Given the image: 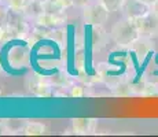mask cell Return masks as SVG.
<instances>
[{
  "mask_svg": "<svg viewBox=\"0 0 158 137\" xmlns=\"http://www.w3.org/2000/svg\"><path fill=\"white\" fill-rule=\"evenodd\" d=\"M139 36L140 34L136 29L135 22L129 18H124V19L115 22L110 32V37L120 47H129Z\"/></svg>",
  "mask_w": 158,
  "mask_h": 137,
  "instance_id": "6da1fadb",
  "label": "cell"
},
{
  "mask_svg": "<svg viewBox=\"0 0 158 137\" xmlns=\"http://www.w3.org/2000/svg\"><path fill=\"white\" fill-rule=\"evenodd\" d=\"M109 14L110 13L106 10V7L98 0L83 8V21L91 26L103 25L109 19Z\"/></svg>",
  "mask_w": 158,
  "mask_h": 137,
  "instance_id": "7a4b0ae2",
  "label": "cell"
},
{
  "mask_svg": "<svg viewBox=\"0 0 158 137\" xmlns=\"http://www.w3.org/2000/svg\"><path fill=\"white\" fill-rule=\"evenodd\" d=\"M132 21L135 22V26L140 36L150 38L158 37V15L154 14L151 10L147 14L142 15L140 18H136Z\"/></svg>",
  "mask_w": 158,
  "mask_h": 137,
  "instance_id": "3957f363",
  "label": "cell"
},
{
  "mask_svg": "<svg viewBox=\"0 0 158 137\" xmlns=\"http://www.w3.org/2000/svg\"><path fill=\"white\" fill-rule=\"evenodd\" d=\"M13 15L8 18L7 26L10 29L11 36L14 37H28L29 33V25L26 23V18L23 17L22 13H17V11H11Z\"/></svg>",
  "mask_w": 158,
  "mask_h": 137,
  "instance_id": "277c9868",
  "label": "cell"
},
{
  "mask_svg": "<svg viewBox=\"0 0 158 137\" xmlns=\"http://www.w3.org/2000/svg\"><path fill=\"white\" fill-rule=\"evenodd\" d=\"M150 10H151V7L146 6L144 3L139 2V0H124L123 6L120 8V11L124 14V17L129 18V19L140 18L142 15L147 14Z\"/></svg>",
  "mask_w": 158,
  "mask_h": 137,
  "instance_id": "5b68a950",
  "label": "cell"
},
{
  "mask_svg": "<svg viewBox=\"0 0 158 137\" xmlns=\"http://www.w3.org/2000/svg\"><path fill=\"white\" fill-rule=\"evenodd\" d=\"M8 62L13 69H22L28 67L30 62L29 50L22 45H15L8 52Z\"/></svg>",
  "mask_w": 158,
  "mask_h": 137,
  "instance_id": "8992f818",
  "label": "cell"
},
{
  "mask_svg": "<svg viewBox=\"0 0 158 137\" xmlns=\"http://www.w3.org/2000/svg\"><path fill=\"white\" fill-rule=\"evenodd\" d=\"M68 21V17H66L65 10L60 11V13L56 14H48V13H43L39 18H36L35 22L37 25H41L47 29H55V27H60L63 26Z\"/></svg>",
  "mask_w": 158,
  "mask_h": 137,
  "instance_id": "52a82bcc",
  "label": "cell"
},
{
  "mask_svg": "<svg viewBox=\"0 0 158 137\" xmlns=\"http://www.w3.org/2000/svg\"><path fill=\"white\" fill-rule=\"evenodd\" d=\"M28 87H29L30 92H33L36 96H40V97L50 96L51 89H52V85L48 81V77L43 78V77H40V75H33L32 78H29Z\"/></svg>",
  "mask_w": 158,
  "mask_h": 137,
  "instance_id": "ba28073f",
  "label": "cell"
},
{
  "mask_svg": "<svg viewBox=\"0 0 158 137\" xmlns=\"http://www.w3.org/2000/svg\"><path fill=\"white\" fill-rule=\"evenodd\" d=\"M129 50L132 51L139 59H144L151 51H154L153 38L144 37V36H139V37L129 45Z\"/></svg>",
  "mask_w": 158,
  "mask_h": 137,
  "instance_id": "9c48e42d",
  "label": "cell"
},
{
  "mask_svg": "<svg viewBox=\"0 0 158 137\" xmlns=\"http://www.w3.org/2000/svg\"><path fill=\"white\" fill-rule=\"evenodd\" d=\"M109 33L102 27V25L92 26V34H91V44L94 51H101L107 45Z\"/></svg>",
  "mask_w": 158,
  "mask_h": 137,
  "instance_id": "30bf717a",
  "label": "cell"
},
{
  "mask_svg": "<svg viewBox=\"0 0 158 137\" xmlns=\"http://www.w3.org/2000/svg\"><path fill=\"white\" fill-rule=\"evenodd\" d=\"M96 119L94 118H74L72 122L73 130L77 135H87V133L92 132L95 129Z\"/></svg>",
  "mask_w": 158,
  "mask_h": 137,
  "instance_id": "8fae6325",
  "label": "cell"
},
{
  "mask_svg": "<svg viewBox=\"0 0 158 137\" xmlns=\"http://www.w3.org/2000/svg\"><path fill=\"white\" fill-rule=\"evenodd\" d=\"M43 13H44L43 0H30L28 6L22 10L23 17L26 19H33V21H36V18H39Z\"/></svg>",
  "mask_w": 158,
  "mask_h": 137,
  "instance_id": "7c38bea8",
  "label": "cell"
},
{
  "mask_svg": "<svg viewBox=\"0 0 158 137\" xmlns=\"http://www.w3.org/2000/svg\"><path fill=\"white\" fill-rule=\"evenodd\" d=\"M28 121L26 119H4V125L7 127V133H18L23 132Z\"/></svg>",
  "mask_w": 158,
  "mask_h": 137,
  "instance_id": "4fadbf2b",
  "label": "cell"
},
{
  "mask_svg": "<svg viewBox=\"0 0 158 137\" xmlns=\"http://www.w3.org/2000/svg\"><path fill=\"white\" fill-rule=\"evenodd\" d=\"M45 133V125L40 122H28L23 129V135L26 136H40Z\"/></svg>",
  "mask_w": 158,
  "mask_h": 137,
  "instance_id": "5bb4252c",
  "label": "cell"
},
{
  "mask_svg": "<svg viewBox=\"0 0 158 137\" xmlns=\"http://www.w3.org/2000/svg\"><path fill=\"white\" fill-rule=\"evenodd\" d=\"M48 81L51 82L52 87L65 88L69 84V77L63 71H59V73H55L54 75H51V77H48Z\"/></svg>",
  "mask_w": 158,
  "mask_h": 137,
  "instance_id": "9a60e30c",
  "label": "cell"
},
{
  "mask_svg": "<svg viewBox=\"0 0 158 137\" xmlns=\"http://www.w3.org/2000/svg\"><path fill=\"white\" fill-rule=\"evenodd\" d=\"M133 87L129 84H127V82H120V84L117 85V87L114 88V95L115 96H131L133 95Z\"/></svg>",
  "mask_w": 158,
  "mask_h": 137,
  "instance_id": "2e32d148",
  "label": "cell"
},
{
  "mask_svg": "<svg viewBox=\"0 0 158 137\" xmlns=\"http://www.w3.org/2000/svg\"><path fill=\"white\" fill-rule=\"evenodd\" d=\"M30 0H8L7 7L11 11H17V13H22V10L28 6Z\"/></svg>",
  "mask_w": 158,
  "mask_h": 137,
  "instance_id": "e0dca14e",
  "label": "cell"
},
{
  "mask_svg": "<svg viewBox=\"0 0 158 137\" xmlns=\"http://www.w3.org/2000/svg\"><path fill=\"white\" fill-rule=\"evenodd\" d=\"M99 2L105 6L109 13H114V11H120L124 0H99Z\"/></svg>",
  "mask_w": 158,
  "mask_h": 137,
  "instance_id": "ac0fdd59",
  "label": "cell"
},
{
  "mask_svg": "<svg viewBox=\"0 0 158 137\" xmlns=\"http://www.w3.org/2000/svg\"><path fill=\"white\" fill-rule=\"evenodd\" d=\"M43 7H44V13L48 14H56L63 11V8H60L54 0H43Z\"/></svg>",
  "mask_w": 158,
  "mask_h": 137,
  "instance_id": "d6986e66",
  "label": "cell"
},
{
  "mask_svg": "<svg viewBox=\"0 0 158 137\" xmlns=\"http://www.w3.org/2000/svg\"><path fill=\"white\" fill-rule=\"evenodd\" d=\"M143 96H157L158 95V85L153 84V82H146L143 91H142Z\"/></svg>",
  "mask_w": 158,
  "mask_h": 137,
  "instance_id": "ffe728a7",
  "label": "cell"
},
{
  "mask_svg": "<svg viewBox=\"0 0 158 137\" xmlns=\"http://www.w3.org/2000/svg\"><path fill=\"white\" fill-rule=\"evenodd\" d=\"M70 96L73 97H81L84 96V88L81 85H73L70 91Z\"/></svg>",
  "mask_w": 158,
  "mask_h": 137,
  "instance_id": "44dd1931",
  "label": "cell"
},
{
  "mask_svg": "<svg viewBox=\"0 0 158 137\" xmlns=\"http://www.w3.org/2000/svg\"><path fill=\"white\" fill-rule=\"evenodd\" d=\"M10 36H11V33H10V29H8L7 23H6V25H0V41L7 40Z\"/></svg>",
  "mask_w": 158,
  "mask_h": 137,
  "instance_id": "7402d4cb",
  "label": "cell"
},
{
  "mask_svg": "<svg viewBox=\"0 0 158 137\" xmlns=\"http://www.w3.org/2000/svg\"><path fill=\"white\" fill-rule=\"evenodd\" d=\"M54 2H55L60 8H63V10H68L69 7L73 6V0H54Z\"/></svg>",
  "mask_w": 158,
  "mask_h": 137,
  "instance_id": "603a6c76",
  "label": "cell"
},
{
  "mask_svg": "<svg viewBox=\"0 0 158 137\" xmlns=\"http://www.w3.org/2000/svg\"><path fill=\"white\" fill-rule=\"evenodd\" d=\"M94 0H73V6L74 7H80V8H84L87 6H89Z\"/></svg>",
  "mask_w": 158,
  "mask_h": 137,
  "instance_id": "cb8c5ba5",
  "label": "cell"
},
{
  "mask_svg": "<svg viewBox=\"0 0 158 137\" xmlns=\"http://www.w3.org/2000/svg\"><path fill=\"white\" fill-rule=\"evenodd\" d=\"M0 135H8L7 127H6V125H4V119H2V122H0Z\"/></svg>",
  "mask_w": 158,
  "mask_h": 137,
  "instance_id": "d4e9b609",
  "label": "cell"
},
{
  "mask_svg": "<svg viewBox=\"0 0 158 137\" xmlns=\"http://www.w3.org/2000/svg\"><path fill=\"white\" fill-rule=\"evenodd\" d=\"M139 2H142V3H144L146 6H148V7H151V6L154 4V3L157 2V0H139Z\"/></svg>",
  "mask_w": 158,
  "mask_h": 137,
  "instance_id": "484cf974",
  "label": "cell"
},
{
  "mask_svg": "<svg viewBox=\"0 0 158 137\" xmlns=\"http://www.w3.org/2000/svg\"><path fill=\"white\" fill-rule=\"evenodd\" d=\"M151 11H153L154 14H157V15H158V0H157L156 3H154L153 6H151Z\"/></svg>",
  "mask_w": 158,
  "mask_h": 137,
  "instance_id": "4316f807",
  "label": "cell"
},
{
  "mask_svg": "<svg viewBox=\"0 0 158 137\" xmlns=\"http://www.w3.org/2000/svg\"><path fill=\"white\" fill-rule=\"evenodd\" d=\"M4 14H6V11L3 10V7H0V21L3 19V17H4Z\"/></svg>",
  "mask_w": 158,
  "mask_h": 137,
  "instance_id": "83f0119b",
  "label": "cell"
},
{
  "mask_svg": "<svg viewBox=\"0 0 158 137\" xmlns=\"http://www.w3.org/2000/svg\"><path fill=\"white\" fill-rule=\"evenodd\" d=\"M0 2H6V3H7V2H8V0H0Z\"/></svg>",
  "mask_w": 158,
  "mask_h": 137,
  "instance_id": "f1b7e54d",
  "label": "cell"
},
{
  "mask_svg": "<svg viewBox=\"0 0 158 137\" xmlns=\"http://www.w3.org/2000/svg\"><path fill=\"white\" fill-rule=\"evenodd\" d=\"M0 95H2V92H0Z\"/></svg>",
  "mask_w": 158,
  "mask_h": 137,
  "instance_id": "f546056e",
  "label": "cell"
}]
</instances>
